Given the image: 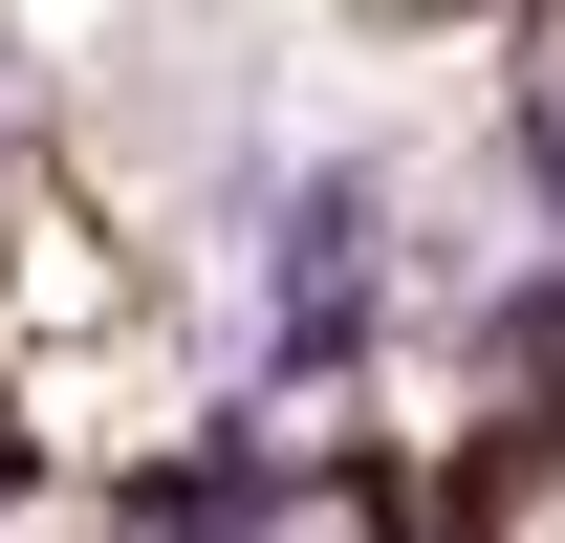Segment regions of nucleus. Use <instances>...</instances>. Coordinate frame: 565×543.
<instances>
[{"mask_svg": "<svg viewBox=\"0 0 565 543\" xmlns=\"http://www.w3.org/2000/svg\"><path fill=\"white\" fill-rule=\"evenodd\" d=\"M239 239H262V392H327L392 348V174L370 152H282V196Z\"/></svg>", "mask_w": 565, "mask_h": 543, "instance_id": "f257e3e1", "label": "nucleus"}, {"mask_svg": "<svg viewBox=\"0 0 565 543\" xmlns=\"http://www.w3.org/2000/svg\"><path fill=\"white\" fill-rule=\"evenodd\" d=\"M282 522H305V457H282L262 413H217L196 457L131 478V522H109V543H282Z\"/></svg>", "mask_w": 565, "mask_h": 543, "instance_id": "f03ea898", "label": "nucleus"}, {"mask_svg": "<svg viewBox=\"0 0 565 543\" xmlns=\"http://www.w3.org/2000/svg\"><path fill=\"white\" fill-rule=\"evenodd\" d=\"M479 370H500V392H565V262H522L479 305Z\"/></svg>", "mask_w": 565, "mask_h": 543, "instance_id": "7ed1b4c3", "label": "nucleus"}, {"mask_svg": "<svg viewBox=\"0 0 565 543\" xmlns=\"http://www.w3.org/2000/svg\"><path fill=\"white\" fill-rule=\"evenodd\" d=\"M500 174H522V217L565 239V87H522V109H500Z\"/></svg>", "mask_w": 565, "mask_h": 543, "instance_id": "20e7f679", "label": "nucleus"}, {"mask_svg": "<svg viewBox=\"0 0 565 543\" xmlns=\"http://www.w3.org/2000/svg\"><path fill=\"white\" fill-rule=\"evenodd\" d=\"M0 500H22V413H0Z\"/></svg>", "mask_w": 565, "mask_h": 543, "instance_id": "39448f33", "label": "nucleus"}]
</instances>
